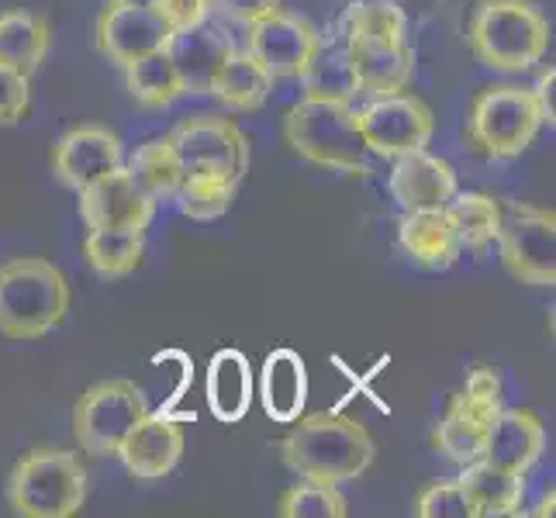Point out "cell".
<instances>
[{
    "mask_svg": "<svg viewBox=\"0 0 556 518\" xmlns=\"http://www.w3.org/2000/svg\"><path fill=\"white\" fill-rule=\"evenodd\" d=\"M346 52L359 93L383 98V93H397L412 84L415 52L408 42H346Z\"/></svg>",
    "mask_w": 556,
    "mask_h": 518,
    "instance_id": "20",
    "label": "cell"
},
{
    "mask_svg": "<svg viewBox=\"0 0 556 518\" xmlns=\"http://www.w3.org/2000/svg\"><path fill=\"white\" fill-rule=\"evenodd\" d=\"M211 8H218L225 17H232V22L249 28L253 22H260V17L277 11L280 0H211Z\"/></svg>",
    "mask_w": 556,
    "mask_h": 518,
    "instance_id": "38",
    "label": "cell"
},
{
    "mask_svg": "<svg viewBox=\"0 0 556 518\" xmlns=\"http://www.w3.org/2000/svg\"><path fill=\"white\" fill-rule=\"evenodd\" d=\"M207 408L218 421H242L253 405V370L239 350H218L207 363Z\"/></svg>",
    "mask_w": 556,
    "mask_h": 518,
    "instance_id": "24",
    "label": "cell"
},
{
    "mask_svg": "<svg viewBox=\"0 0 556 518\" xmlns=\"http://www.w3.org/2000/svg\"><path fill=\"white\" fill-rule=\"evenodd\" d=\"M87 502V467L70 450L38 446L14 464L8 505L22 518H70Z\"/></svg>",
    "mask_w": 556,
    "mask_h": 518,
    "instance_id": "5",
    "label": "cell"
},
{
    "mask_svg": "<svg viewBox=\"0 0 556 518\" xmlns=\"http://www.w3.org/2000/svg\"><path fill=\"white\" fill-rule=\"evenodd\" d=\"M446 222L459 242V253H477L481 256L488 245H494L497 228H502V204L477 190H464L446 201Z\"/></svg>",
    "mask_w": 556,
    "mask_h": 518,
    "instance_id": "26",
    "label": "cell"
},
{
    "mask_svg": "<svg viewBox=\"0 0 556 518\" xmlns=\"http://www.w3.org/2000/svg\"><path fill=\"white\" fill-rule=\"evenodd\" d=\"M239 184L232 177H222V173H187L180 190H177V204L187 218L194 222H215L222 218L228 207H232Z\"/></svg>",
    "mask_w": 556,
    "mask_h": 518,
    "instance_id": "32",
    "label": "cell"
},
{
    "mask_svg": "<svg viewBox=\"0 0 556 518\" xmlns=\"http://www.w3.org/2000/svg\"><path fill=\"white\" fill-rule=\"evenodd\" d=\"M125 169L152 201L177 198V190L187 177V169L177 156V149L169 146V139H149L146 146H139Z\"/></svg>",
    "mask_w": 556,
    "mask_h": 518,
    "instance_id": "29",
    "label": "cell"
},
{
    "mask_svg": "<svg viewBox=\"0 0 556 518\" xmlns=\"http://www.w3.org/2000/svg\"><path fill=\"white\" fill-rule=\"evenodd\" d=\"M52 46V28L42 14L35 11H4L0 14V70L31 73L42 66Z\"/></svg>",
    "mask_w": 556,
    "mask_h": 518,
    "instance_id": "25",
    "label": "cell"
},
{
    "mask_svg": "<svg viewBox=\"0 0 556 518\" xmlns=\"http://www.w3.org/2000/svg\"><path fill=\"white\" fill-rule=\"evenodd\" d=\"M283 139L301 160L321 169L367 177V146L356 128V108L346 101L301 98L283 118Z\"/></svg>",
    "mask_w": 556,
    "mask_h": 518,
    "instance_id": "3",
    "label": "cell"
},
{
    "mask_svg": "<svg viewBox=\"0 0 556 518\" xmlns=\"http://www.w3.org/2000/svg\"><path fill=\"white\" fill-rule=\"evenodd\" d=\"M356 128L367 152L394 160V156H405V152L426 149L432 139L435 118L421 98L397 90V93H383V98L363 104L356 111Z\"/></svg>",
    "mask_w": 556,
    "mask_h": 518,
    "instance_id": "10",
    "label": "cell"
},
{
    "mask_svg": "<svg viewBox=\"0 0 556 518\" xmlns=\"http://www.w3.org/2000/svg\"><path fill=\"white\" fill-rule=\"evenodd\" d=\"M118 456L125 459V467L136 481H163L166 473H174V467L184 456L180 421L166 415H146L139 426L128 432Z\"/></svg>",
    "mask_w": 556,
    "mask_h": 518,
    "instance_id": "17",
    "label": "cell"
},
{
    "mask_svg": "<svg viewBox=\"0 0 556 518\" xmlns=\"http://www.w3.org/2000/svg\"><path fill=\"white\" fill-rule=\"evenodd\" d=\"M408 17L394 0H359L346 14V42H405Z\"/></svg>",
    "mask_w": 556,
    "mask_h": 518,
    "instance_id": "33",
    "label": "cell"
},
{
    "mask_svg": "<svg viewBox=\"0 0 556 518\" xmlns=\"http://www.w3.org/2000/svg\"><path fill=\"white\" fill-rule=\"evenodd\" d=\"M149 415L146 391L131 380H101L73 408V435L90 456H118L128 432Z\"/></svg>",
    "mask_w": 556,
    "mask_h": 518,
    "instance_id": "7",
    "label": "cell"
},
{
    "mask_svg": "<svg viewBox=\"0 0 556 518\" xmlns=\"http://www.w3.org/2000/svg\"><path fill=\"white\" fill-rule=\"evenodd\" d=\"M125 163V146L104 125H80L70 128L66 136L52 149V173L73 194L93 184L114 166Z\"/></svg>",
    "mask_w": 556,
    "mask_h": 518,
    "instance_id": "14",
    "label": "cell"
},
{
    "mask_svg": "<svg viewBox=\"0 0 556 518\" xmlns=\"http://www.w3.org/2000/svg\"><path fill=\"white\" fill-rule=\"evenodd\" d=\"M28 76L0 70V125H17L28 111Z\"/></svg>",
    "mask_w": 556,
    "mask_h": 518,
    "instance_id": "37",
    "label": "cell"
},
{
    "mask_svg": "<svg viewBox=\"0 0 556 518\" xmlns=\"http://www.w3.org/2000/svg\"><path fill=\"white\" fill-rule=\"evenodd\" d=\"M505 270L529 287L556 283V215L526 201L502 204V228H497Z\"/></svg>",
    "mask_w": 556,
    "mask_h": 518,
    "instance_id": "8",
    "label": "cell"
},
{
    "mask_svg": "<svg viewBox=\"0 0 556 518\" xmlns=\"http://www.w3.org/2000/svg\"><path fill=\"white\" fill-rule=\"evenodd\" d=\"M260 397L274 421H294L308 401V370L294 350H274L260 374Z\"/></svg>",
    "mask_w": 556,
    "mask_h": 518,
    "instance_id": "23",
    "label": "cell"
},
{
    "mask_svg": "<svg viewBox=\"0 0 556 518\" xmlns=\"http://www.w3.org/2000/svg\"><path fill=\"white\" fill-rule=\"evenodd\" d=\"M304 84V98H321V101H356V73L350 63V52L346 49H336V46H318V52L312 55V63L304 66V73L298 76Z\"/></svg>",
    "mask_w": 556,
    "mask_h": 518,
    "instance_id": "31",
    "label": "cell"
},
{
    "mask_svg": "<svg viewBox=\"0 0 556 518\" xmlns=\"http://www.w3.org/2000/svg\"><path fill=\"white\" fill-rule=\"evenodd\" d=\"M277 511L283 518H342L350 511L346 494L339 491V484H321V481H304L294 484L280 497Z\"/></svg>",
    "mask_w": 556,
    "mask_h": 518,
    "instance_id": "34",
    "label": "cell"
},
{
    "mask_svg": "<svg viewBox=\"0 0 556 518\" xmlns=\"http://www.w3.org/2000/svg\"><path fill=\"white\" fill-rule=\"evenodd\" d=\"M502 412V380L491 367L470 370L464 391H459L435 429V450L453 464H470L484 456L488 432Z\"/></svg>",
    "mask_w": 556,
    "mask_h": 518,
    "instance_id": "9",
    "label": "cell"
},
{
    "mask_svg": "<svg viewBox=\"0 0 556 518\" xmlns=\"http://www.w3.org/2000/svg\"><path fill=\"white\" fill-rule=\"evenodd\" d=\"M166 139L177 149L187 173H222L232 180H242L249 173L245 131L218 114H187Z\"/></svg>",
    "mask_w": 556,
    "mask_h": 518,
    "instance_id": "11",
    "label": "cell"
},
{
    "mask_svg": "<svg viewBox=\"0 0 556 518\" xmlns=\"http://www.w3.org/2000/svg\"><path fill=\"white\" fill-rule=\"evenodd\" d=\"M456 481L467 494L473 518L522 515V497H526L522 473L502 470V467L488 464V459H470V464H464V473H459Z\"/></svg>",
    "mask_w": 556,
    "mask_h": 518,
    "instance_id": "21",
    "label": "cell"
},
{
    "mask_svg": "<svg viewBox=\"0 0 556 518\" xmlns=\"http://www.w3.org/2000/svg\"><path fill=\"white\" fill-rule=\"evenodd\" d=\"M535 515H553V491L543 497V508H535Z\"/></svg>",
    "mask_w": 556,
    "mask_h": 518,
    "instance_id": "41",
    "label": "cell"
},
{
    "mask_svg": "<svg viewBox=\"0 0 556 518\" xmlns=\"http://www.w3.org/2000/svg\"><path fill=\"white\" fill-rule=\"evenodd\" d=\"M543 128V111L532 87H488L477 93L467 118L470 146L488 160H515L535 142Z\"/></svg>",
    "mask_w": 556,
    "mask_h": 518,
    "instance_id": "6",
    "label": "cell"
},
{
    "mask_svg": "<svg viewBox=\"0 0 556 518\" xmlns=\"http://www.w3.org/2000/svg\"><path fill=\"white\" fill-rule=\"evenodd\" d=\"M388 187L391 198L405 211L446 207V201L456 194V169L432 152L415 149L405 156H394Z\"/></svg>",
    "mask_w": 556,
    "mask_h": 518,
    "instance_id": "16",
    "label": "cell"
},
{
    "mask_svg": "<svg viewBox=\"0 0 556 518\" xmlns=\"http://www.w3.org/2000/svg\"><path fill=\"white\" fill-rule=\"evenodd\" d=\"M70 280L52 260L22 256L0 266V336L42 339L70 315Z\"/></svg>",
    "mask_w": 556,
    "mask_h": 518,
    "instance_id": "2",
    "label": "cell"
},
{
    "mask_svg": "<svg viewBox=\"0 0 556 518\" xmlns=\"http://www.w3.org/2000/svg\"><path fill=\"white\" fill-rule=\"evenodd\" d=\"M553 87H556V70H543L540 80H535L532 93L535 101H540V111H543V125H553L556 122V104H553Z\"/></svg>",
    "mask_w": 556,
    "mask_h": 518,
    "instance_id": "39",
    "label": "cell"
},
{
    "mask_svg": "<svg viewBox=\"0 0 556 518\" xmlns=\"http://www.w3.org/2000/svg\"><path fill=\"white\" fill-rule=\"evenodd\" d=\"M76 198H80V218L87 228H136V232H146L152 215H156V201L131 180L125 163L87 184L84 190H76Z\"/></svg>",
    "mask_w": 556,
    "mask_h": 518,
    "instance_id": "13",
    "label": "cell"
},
{
    "mask_svg": "<svg viewBox=\"0 0 556 518\" xmlns=\"http://www.w3.org/2000/svg\"><path fill=\"white\" fill-rule=\"evenodd\" d=\"M169 35L174 31L152 8H108L98 22V46L122 70L149 52L166 49Z\"/></svg>",
    "mask_w": 556,
    "mask_h": 518,
    "instance_id": "15",
    "label": "cell"
},
{
    "mask_svg": "<svg viewBox=\"0 0 556 518\" xmlns=\"http://www.w3.org/2000/svg\"><path fill=\"white\" fill-rule=\"evenodd\" d=\"M270 90H274V76L266 73L249 52L236 49L225 60V66L218 70L215 84H211L207 93H215L228 111H260L266 104V98H270Z\"/></svg>",
    "mask_w": 556,
    "mask_h": 518,
    "instance_id": "28",
    "label": "cell"
},
{
    "mask_svg": "<svg viewBox=\"0 0 556 518\" xmlns=\"http://www.w3.org/2000/svg\"><path fill=\"white\" fill-rule=\"evenodd\" d=\"M108 8H152V0H108Z\"/></svg>",
    "mask_w": 556,
    "mask_h": 518,
    "instance_id": "40",
    "label": "cell"
},
{
    "mask_svg": "<svg viewBox=\"0 0 556 518\" xmlns=\"http://www.w3.org/2000/svg\"><path fill=\"white\" fill-rule=\"evenodd\" d=\"M397 245L405 249L412 263L426 266V270H450L459 260V242L443 207L405 211V218L397 225Z\"/></svg>",
    "mask_w": 556,
    "mask_h": 518,
    "instance_id": "22",
    "label": "cell"
},
{
    "mask_svg": "<svg viewBox=\"0 0 556 518\" xmlns=\"http://www.w3.org/2000/svg\"><path fill=\"white\" fill-rule=\"evenodd\" d=\"M152 11L163 17L169 31H187L207 22L211 0H152Z\"/></svg>",
    "mask_w": 556,
    "mask_h": 518,
    "instance_id": "36",
    "label": "cell"
},
{
    "mask_svg": "<svg viewBox=\"0 0 556 518\" xmlns=\"http://www.w3.org/2000/svg\"><path fill=\"white\" fill-rule=\"evenodd\" d=\"M298 426L283 435L280 459L304 481L346 484L356 481L374 464V435L346 415H304Z\"/></svg>",
    "mask_w": 556,
    "mask_h": 518,
    "instance_id": "1",
    "label": "cell"
},
{
    "mask_svg": "<svg viewBox=\"0 0 556 518\" xmlns=\"http://www.w3.org/2000/svg\"><path fill=\"white\" fill-rule=\"evenodd\" d=\"M125 73H128V93L136 98V104L149 111H163L184 98V84L166 49L142 55V60L125 66Z\"/></svg>",
    "mask_w": 556,
    "mask_h": 518,
    "instance_id": "30",
    "label": "cell"
},
{
    "mask_svg": "<svg viewBox=\"0 0 556 518\" xmlns=\"http://www.w3.org/2000/svg\"><path fill=\"white\" fill-rule=\"evenodd\" d=\"M318 46H321V35L308 17L277 8L249 25L245 52L253 55L274 80H298L304 66L312 63V55L318 52Z\"/></svg>",
    "mask_w": 556,
    "mask_h": 518,
    "instance_id": "12",
    "label": "cell"
},
{
    "mask_svg": "<svg viewBox=\"0 0 556 518\" xmlns=\"http://www.w3.org/2000/svg\"><path fill=\"white\" fill-rule=\"evenodd\" d=\"M546 450V429L532 412L522 408H502L488 432L484 456L488 464L511 470V473H529Z\"/></svg>",
    "mask_w": 556,
    "mask_h": 518,
    "instance_id": "18",
    "label": "cell"
},
{
    "mask_svg": "<svg viewBox=\"0 0 556 518\" xmlns=\"http://www.w3.org/2000/svg\"><path fill=\"white\" fill-rule=\"evenodd\" d=\"M169 60L177 66V76L184 84V93H207L211 84H215L218 70L225 66L228 55L236 52V46L215 28L198 25L187 31H174L166 42Z\"/></svg>",
    "mask_w": 556,
    "mask_h": 518,
    "instance_id": "19",
    "label": "cell"
},
{
    "mask_svg": "<svg viewBox=\"0 0 556 518\" xmlns=\"http://www.w3.org/2000/svg\"><path fill=\"white\" fill-rule=\"evenodd\" d=\"M421 518H473L470 515V502L459 481H446V484H432L418 494V508Z\"/></svg>",
    "mask_w": 556,
    "mask_h": 518,
    "instance_id": "35",
    "label": "cell"
},
{
    "mask_svg": "<svg viewBox=\"0 0 556 518\" xmlns=\"http://www.w3.org/2000/svg\"><path fill=\"white\" fill-rule=\"evenodd\" d=\"M146 256V232L136 228H87L84 260L104 280H122L139 270Z\"/></svg>",
    "mask_w": 556,
    "mask_h": 518,
    "instance_id": "27",
    "label": "cell"
},
{
    "mask_svg": "<svg viewBox=\"0 0 556 518\" xmlns=\"http://www.w3.org/2000/svg\"><path fill=\"white\" fill-rule=\"evenodd\" d=\"M549 25L529 0H481L470 17V49L494 73H526L543 63Z\"/></svg>",
    "mask_w": 556,
    "mask_h": 518,
    "instance_id": "4",
    "label": "cell"
}]
</instances>
